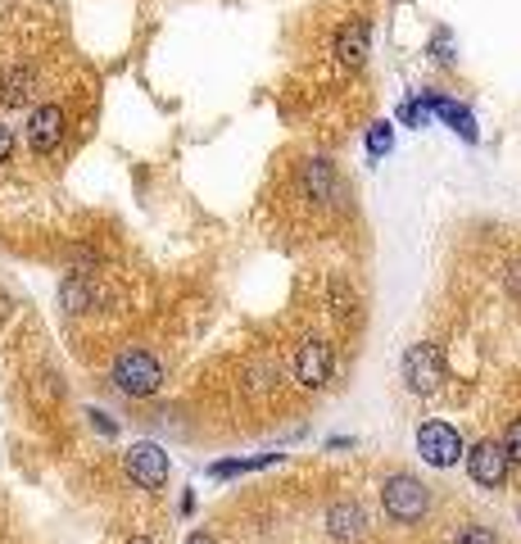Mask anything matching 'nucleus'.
<instances>
[{
    "label": "nucleus",
    "instance_id": "1",
    "mask_svg": "<svg viewBox=\"0 0 521 544\" xmlns=\"http://www.w3.org/2000/svg\"><path fill=\"white\" fill-rule=\"evenodd\" d=\"M381 503H385V517L394 522H422L431 513V490L408 472H394L381 486Z\"/></svg>",
    "mask_w": 521,
    "mask_h": 544
},
{
    "label": "nucleus",
    "instance_id": "2",
    "mask_svg": "<svg viewBox=\"0 0 521 544\" xmlns=\"http://www.w3.org/2000/svg\"><path fill=\"white\" fill-rule=\"evenodd\" d=\"M113 385L132 400H145L164 385V368H159V359L145 354V349H128V354H118V363H113Z\"/></svg>",
    "mask_w": 521,
    "mask_h": 544
},
{
    "label": "nucleus",
    "instance_id": "3",
    "mask_svg": "<svg viewBox=\"0 0 521 544\" xmlns=\"http://www.w3.org/2000/svg\"><path fill=\"white\" fill-rule=\"evenodd\" d=\"M417 454H422V462H431V468H454V462L467 454V445L458 436V426L426 422V426H417Z\"/></svg>",
    "mask_w": 521,
    "mask_h": 544
},
{
    "label": "nucleus",
    "instance_id": "4",
    "mask_svg": "<svg viewBox=\"0 0 521 544\" xmlns=\"http://www.w3.org/2000/svg\"><path fill=\"white\" fill-rule=\"evenodd\" d=\"M467 472H471L476 486L499 490V486L508 481V472H512V458H508L503 440H480V445H471V454H467Z\"/></svg>",
    "mask_w": 521,
    "mask_h": 544
},
{
    "label": "nucleus",
    "instance_id": "5",
    "mask_svg": "<svg viewBox=\"0 0 521 544\" xmlns=\"http://www.w3.org/2000/svg\"><path fill=\"white\" fill-rule=\"evenodd\" d=\"M404 381H408V391L417 395H431L439 381H445V359H439V349L435 345H413L408 354H404Z\"/></svg>",
    "mask_w": 521,
    "mask_h": 544
},
{
    "label": "nucleus",
    "instance_id": "6",
    "mask_svg": "<svg viewBox=\"0 0 521 544\" xmlns=\"http://www.w3.org/2000/svg\"><path fill=\"white\" fill-rule=\"evenodd\" d=\"M128 477L136 486H145V490H159V486L168 481V454L159 449V445H150V440L132 445L128 449Z\"/></svg>",
    "mask_w": 521,
    "mask_h": 544
},
{
    "label": "nucleus",
    "instance_id": "7",
    "mask_svg": "<svg viewBox=\"0 0 521 544\" xmlns=\"http://www.w3.org/2000/svg\"><path fill=\"white\" fill-rule=\"evenodd\" d=\"M59 141H64V109L59 105H36L32 119H27V145L36 154H51V150H59Z\"/></svg>",
    "mask_w": 521,
    "mask_h": 544
},
{
    "label": "nucleus",
    "instance_id": "8",
    "mask_svg": "<svg viewBox=\"0 0 521 544\" xmlns=\"http://www.w3.org/2000/svg\"><path fill=\"white\" fill-rule=\"evenodd\" d=\"M368 51H372V32L363 19H349L340 32H336V59L345 68H363L368 64Z\"/></svg>",
    "mask_w": 521,
    "mask_h": 544
},
{
    "label": "nucleus",
    "instance_id": "9",
    "mask_svg": "<svg viewBox=\"0 0 521 544\" xmlns=\"http://www.w3.org/2000/svg\"><path fill=\"white\" fill-rule=\"evenodd\" d=\"M299 186L308 190L313 200H323V205H336L340 200V177H336V164L331 159H308L299 168Z\"/></svg>",
    "mask_w": 521,
    "mask_h": 544
},
{
    "label": "nucleus",
    "instance_id": "10",
    "mask_svg": "<svg viewBox=\"0 0 521 544\" xmlns=\"http://www.w3.org/2000/svg\"><path fill=\"white\" fill-rule=\"evenodd\" d=\"M295 381L308 385V391H313V385H327V381H331V349L317 345V340L304 345L299 359H295Z\"/></svg>",
    "mask_w": 521,
    "mask_h": 544
},
{
    "label": "nucleus",
    "instance_id": "11",
    "mask_svg": "<svg viewBox=\"0 0 521 544\" xmlns=\"http://www.w3.org/2000/svg\"><path fill=\"white\" fill-rule=\"evenodd\" d=\"M426 100V109L435 113V119H445L463 141H476L480 132H476V119H471V109L467 105H458V100H449V96H422Z\"/></svg>",
    "mask_w": 521,
    "mask_h": 544
},
{
    "label": "nucleus",
    "instance_id": "12",
    "mask_svg": "<svg viewBox=\"0 0 521 544\" xmlns=\"http://www.w3.org/2000/svg\"><path fill=\"white\" fill-rule=\"evenodd\" d=\"M327 526L336 540H363L368 535V517L358 503H331V513H327Z\"/></svg>",
    "mask_w": 521,
    "mask_h": 544
},
{
    "label": "nucleus",
    "instance_id": "13",
    "mask_svg": "<svg viewBox=\"0 0 521 544\" xmlns=\"http://www.w3.org/2000/svg\"><path fill=\"white\" fill-rule=\"evenodd\" d=\"M32 87H36V73H32V68H10L5 82H0V100H5L10 109H14V105H27Z\"/></svg>",
    "mask_w": 521,
    "mask_h": 544
},
{
    "label": "nucleus",
    "instance_id": "14",
    "mask_svg": "<svg viewBox=\"0 0 521 544\" xmlns=\"http://www.w3.org/2000/svg\"><path fill=\"white\" fill-rule=\"evenodd\" d=\"M268 462H282V454H259V458H245V462H214V477H236V472H254V468H268Z\"/></svg>",
    "mask_w": 521,
    "mask_h": 544
},
{
    "label": "nucleus",
    "instance_id": "15",
    "mask_svg": "<svg viewBox=\"0 0 521 544\" xmlns=\"http://www.w3.org/2000/svg\"><path fill=\"white\" fill-rule=\"evenodd\" d=\"M390 150H394V128L390 123H372L368 128V154L381 159V154H390Z\"/></svg>",
    "mask_w": 521,
    "mask_h": 544
},
{
    "label": "nucleus",
    "instance_id": "16",
    "mask_svg": "<svg viewBox=\"0 0 521 544\" xmlns=\"http://www.w3.org/2000/svg\"><path fill=\"white\" fill-rule=\"evenodd\" d=\"M454 544H503V540H499L490 526H476V522H471V526H458Z\"/></svg>",
    "mask_w": 521,
    "mask_h": 544
},
{
    "label": "nucleus",
    "instance_id": "17",
    "mask_svg": "<svg viewBox=\"0 0 521 544\" xmlns=\"http://www.w3.org/2000/svg\"><path fill=\"white\" fill-rule=\"evenodd\" d=\"M399 119H404L408 128H426L431 109H426V100H404V105H399Z\"/></svg>",
    "mask_w": 521,
    "mask_h": 544
},
{
    "label": "nucleus",
    "instance_id": "18",
    "mask_svg": "<svg viewBox=\"0 0 521 544\" xmlns=\"http://www.w3.org/2000/svg\"><path fill=\"white\" fill-rule=\"evenodd\" d=\"M503 449H508V458H512V462H521V417H512L508 436H503Z\"/></svg>",
    "mask_w": 521,
    "mask_h": 544
},
{
    "label": "nucleus",
    "instance_id": "19",
    "mask_svg": "<svg viewBox=\"0 0 521 544\" xmlns=\"http://www.w3.org/2000/svg\"><path fill=\"white\" fill-rule=\"evenodd\" d=\"M431 51H435V59H439V64H449V59H454V42H449V32H435Z\"/></svg>",
    "mask_w": 521,
    "mask_h": 544
},
{
    "label": "nucleus",
    "instance_id": "20",
    "mask_svg": "<svg viewBox=\"0 0 521 544\" xmlns=\"http://www.w3.org/2000/svg\"><path fill=\"white\" fill-rule=\"evenodd\" d=\"M10 150H14V132H10V128H0V164L10 159Z\"/></svg>",
    "mask_w": 521,
    "mask_h": 544
},
{
    "label": "nucleus",
    "instance_id": "21",
    "mask_svg": "<svg viewBox=\"0 0 521 544\" xmlns=\"http://www.w3.org/2000/svg\"><path fill=\"white\" fill-rule=\"evenodd\" d=\"M508 291L521 299V263H512V268H508Z\"/></svg>",
    "mask_w": 521,
    "mask_h": 544
},
{
    "label": "nucleus",
    "instance_id": "22",
    "mask_svg": "<svg viewBox=\"0 0 521 544\" xmlns=\"http://www.w3.org/2000/svg\"><path fill=\"white\" fill-rule=\"evenodd\" d=\"M91 422H96V426H100V431H105V436H113V422H109V417H105V413H91Z\"/></svg>",
    "mask_w": 521,
    "mask_h": 544
},
{
    "label": "nucleus",
    "instance_id": "23",
    "mask_svg": "<svg viewBox=\"0 0 521 544\" xmlns=\"http://www.w3.org/2000/svg\"><path fill=\"white\" fill-rule=\"evenodd\" d=\"M186 544H218V540H214V535H205V531H195V535H191Z\"/></svg>",
    "mask_w": 521,
    "mask_h": 544
},
{
    "label": "nucleus",
    "instance_id": "24",
    "mask_svg": "<svg viewBox=\"0 0 521 544\" xmlns=\"http://www.w3.org/2000/svg\"><path fill=\"white\" fill-rule=\"evenodd\" d=\"M128 544H150V540H145V535H132V540H128Z\"/></svg>",
    "mask_w": 521,
    "mask_h": 544
},
{
    "label": "nucleus",
    "instance_id": "25",
    "mask_svg": "<svg viewBox=\"0 0 521 544\" xmlns=\"http://www.w3.org/2000/svg\"><path fill=\"white\" fill-rule=\"evenodd\" d=\"M517 522H521V509H517Z\"/></svg>",
    "mask_w": 521,
    "mask_h": 544
}]
</instances>
